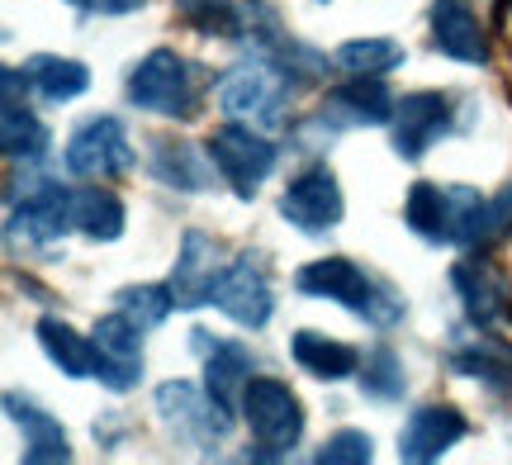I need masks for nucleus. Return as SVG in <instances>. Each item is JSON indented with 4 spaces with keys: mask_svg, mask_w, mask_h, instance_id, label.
<instances>
[{
    "mask_svg": "<svg viewBox=\"0 0 512 465\" xmlns=\"http://www.w3.org/2000/svg\"><path fill=\"white\" fill-rule=\"evenodd\" d=\"M294 290L309 299H332V304H342L351 314L370 318L375 328H394L403 318V299L351 257H318L309 266H299Z\"/></svg>",
    "mask_w": 512,
    "mask_h": 465,
    "instance_id": "nucleus-1",
    "label": "nucleus"
},
{
    "mask_svg": "<svg viewBox=\"0 0 512 465\" xmlns=\"http://www.w3.org/2000/svg\"><path fill=\"white\" fill-rule=\"evenodd\" d=\"M219 110L242 124H261L271 129L285 119V72L271 67L266 57L242 62L219 81Z\"/></svg>",
    "mask_w": 512,
    "mask_h": 465,
    "instance_id": "nucleus-2",
    "label": "nucleus"
},
{
    "mask_svg": "<svg viewBox=\"0 0 512 465\" xmlns=\"http://www.w3.org/2000/svg\"><path fill=\"white\" fill-rule=\"evenodd\" d=\"M242 413L252 423V437L261 442V461H275L304 437V409L294 399L290 385L280 380H252L247 385V399H242Z\"/></svg>",
    "mask_w": 512,
    "mask_h": 465,
    "instance_id": "nucleus-3",
    "label": "nucleus"
},
{
    "mask_svg": "<svg viewBox=\"0 0 512 465\" xmlns=\"http://www.w3.org/2000/svg\"><path fill=\"white\" fill-rule=\"evenodd\" d=\"M128 100L152 114H190L195 110L190 62L181 53H171V48H152L128 76Z\"/></svg>",
    "mask_w": 512,
    "mask_h": 465,
    "instance_id": "nucleus-4",
    "label": "nucleus"
},
{
    "mask_svg": "<svg viewBox=\"0 0 512 465\" xmlns=\"http://www.w3.org/2000/svg\"><path fill=\"white\" fill-rule=\"evenodd\" d=\"M204 152H209V162L219 167L223 181L238 190V200H252L256 186L275 171V143H266L261 133H252V124H247V129H238V124L219 129L204 143Z\"/></svg>",
    "mask_w": 512,
    "mask_h": 465,
    "instance_id": "nucleus-5",
    "label": "nucleus"
},
{
    "mask_svg": "<svg viewBox=\"0 0 512 465\" xmlns=\"http://www.w3.org/2000/svg\"><path fill=\"white\" fill-rule=\"evenodd\" d=\"M95 380L110 385L114 394L133 390L143 380V328L128 314H110L95 323Z\"/></svg>",
    "mask_w": 512,
    "mask_h": 465,
    "instance_id": "nucleus-6",
    "label": "nucleus"
},
{
    "mask_svg": "<svg viewBox=\"0 0 512 465\" xmlns=\"http://www.w3.org/2000/svg\"><path fill=\"white\" fill-rule=\"evenodd\" d=\"M157 413H162V423L185 432L190 442H214V437L233 428V413L223 409L209 390L200 394L190 380H166L157 390Z\"/></svg>",
    "mask_w": 512,
    "mask_h": 465,
    "instance_id": "nucleus-7",
    "label": "nucleus"
},
{
    "mask_svg": "<svg viewBox=\"0 0 512 465\" xmlns=\"http://www.w3.org/2000/svg\"><path fill=\"white\" fill-rule=\"evenodd\" d=\"M342 190H337V176L328 167L304 171L299 181H290V190L280 195V219L294 224L299 233H328V228L342 224Z\"/></svg>",
    "mask_w": 512,
    "mask_h": 465,
    "instance_id": "nucleus-8",
    "label": "nucleus"
},
{
    "mask_svg": "<svg viewBox=\"0 0 512 465\" xmlns=\"http://www.w3.org/2000/svg\"><path fill=\"white\" fill-rule=\"evenodd\" d=\"M133 167V148L119 119L100 114L91 124H81L67 143V171L72 176H119Z\"/></svg>",
    "mask_w": 512,
    "mask_h": 465,
    "instance_id": "nucleus-9",
    "label": "nucleus"
},
{
    "mask_svg": "<svg viewBox=\"0 0 512 465\" xmlns=\"http://www.w3.org/2000/svg\"><path fill=\"white\" fill-rule=\"evenodd\" d=\"M451 124V100L437 91H413L394 105V152L403 162L427 157L432 143H441V133Z\"/></svg>",
    "mask_w": 512,
    "mask_h": 465,
    "instance_id": "nucleus-10",
    "label": "nucleus"
},
{
    "mask_svg": "<svg viewBox=\"0 0 512 465\" xmlns=\"http://www.w3.org/2000/svg\"><path fill=\"white\" fill-rule=\"evenodd\" d=\"M470 432L465 413L451 409V404H422V409L408 413V423L399 432V461H437L441 451H451Z\"/></svg>",
    "mask_w": 512,
    "mask_h": 465,
    "instance_id": "nucleus-11",
    "label": "nucleus"
},
{
    "mask_svg": "<svg viewBox=\"0 0 512 465\" xmlns=\"http://www.w3.org/2000/svg\"><path fill=\"white\" fill-rule=\"evenodd\" d=\"M214 304H219L223 314L242 323V328H261L266 318H271L275 299H271V285H266V271H261V261L238 257L228 271L219 276V290H214Z\"/></svg>",
    "mask_w": 512,
    "mask_h": 465,
    "instance_id": "nucleus-12",
    "label": "nucleus"
},
{
    "mask_svg": "<svg viewBox=\"0 0 512 465\" xmlns=\"http://www.w3.org/2000/svg\"><path fill=\"white\" fill-rule=\"evenodd\" d=\"M219 247L214 238H204V233H185L181 238V257H176V271H171V299H176V309H200L214 299L219 290Z\"/></svg>",
    "mask_w": 512,
    "mask_h": 465,
    "instance_id": "nucleus-13",
    "label": "nucleus"
},
{
    "mask_svg": "<svg viewBox=\"0 0 512 465\" xmlns=\"http://www.w3.org/2000/svg\"><path fill=\"white\" fill-rule=\"evenodd\" d=\"M451 290L460 295V309H465V318L470 323H479V328H494L498 318L508 314V280L498 276L489 261H456L451 266Z\"/></svg>",
    "mask_w": 512,
    "mask_h": 465,
    "instance_id": "nucleus-14",
    "label": "nucleus"
},
{
    "mask_svg": "<svg viewBox=\"0 0 512 465\" xmlns=\"http://www.w3.org/2000/svg\"><path fill=\"white\" fill-rule=\"evenodd\" d=\"M432 43L456 62H489V38L479 29V15L470 0H432Z\"/></svg>",
    "mask_w": 512,
    "mask_h": 465,
    "instance_id": "nucleus-15",
    "label": "nucleus"
},
{
    "mask_svg": "<svg viewBox=\"0 0 512 465\" xmlns=\"http://www.w3.org/2000/svg\"><path fill=\"white\" fill-rule=\"evenodd\" d=\"M394 95L384 86V76H351L347 86H337L328 95V110H323V124H389L394 119Z\"/></svg>",
    "mask_w": 512,
    "mask_h": 465,
    "instance_id": "nucleus-16",
    "label": "nucleus"
},
{
    "mask_svg": "<svg viewBox=\"0 0 512 465\" xmlns=\"http://www.w3.org/2000/svg\"><path fill=\"white\" fill-rule=\"evenodd\" d=\"M15 228H24L34 242H57L72 224V190L53 186V181H34L15 200Z\"/></svg>",
    "mask_w": 512,
    "mask_h": 465,
    "instance_id": "nucleus-17",
    "label": "nucleus"
},
{
    "mask_svg": "<svg viewBox=\"0 0 512 465\" xmlns=\"http://www.w3.org/2000/svg\"><path fill=\"white\" fill-rule=\"evenodd\" d=\"M5 413L24 428V461L29 465H62L72 461V447H67V432L53 413H43L34 399H19V394H5Z\"/></svg>",
    "mask_w": 512,
    "mask_h": 465,
    "instance_id": "nucleus-18",
    "label": "nucleus"
},
{
    "mask_svg": "<svg viewBox=\"0 0 512 465\" xmlns=\"http://www.w3.org/2000/svg\"><path fill=\"white\" fill-rule=\"evenodd\" d=\"M252 352L238 347V342H219L209 361H204V390L219 399L223 409L233 413L242 409V399H247V385H252Z\"/></svg>",
    "mask_w": 512,
    "mask_h": 465,
    "instance_id": "nucleus-19",
    "label": "nucleus"
},
{
    "mask_svg": "<svg viewBox=\"0 0 512 465\" xmlns=\"http://www.w3.org/2000/svg\"><path fill=\"white\" fill-rule=\"evenodd\" d=\"M290 356L299 361V371L318 375V380H347V375L361 366L356 347L332 342L328 333H313V328H304V333L290 337Z\"/></svg>",
    "mask_w": 512,
    "mask_h": 465,
    "instance_id": "nucleus-20",
    "label": "nucleus"
},
{
    "mask_svg": "<svg viewBox=\"0 0 512 465\" xmlns=\"http://www.w3.org/2000/svg\"><path fill=\"white\" fill-rule=\"evenodd\" d=\"M72 224L95 242H114L124 233V200L105 186L72 190Z\"/></svg>",
    "mask_w": 512,
    "mask_h": 465,
    "instance_id": "nucleus-21",
    "label": "nucleus"
},
{
    "mask_svg": "<svg viewBox=\"0 0 512 465\" xmlns=\"http://www.w3.org/2000/svg\"><path fill=\"white\" fill-rule=\"evenodd\" d=\"M403 224L413 228L422 242H456L451 238V190L418 181L408 190V205H403Z\"/></svg>",
    "mask_w": 512,
    "mask_h": 465,
    "instance_id": "nucleus-22",
    "label": "nucleus"
},
{
    "mask_svg": "<svg viewBox=\"0 0 512 465\" xmlns=\"http://www.w3.org/2000/svg\"><path fill=\"white\" fill-rule=\"evenodd\" d=\"M29 72V86H34L43 100H72L91 86V72L76 62V57H53V53H38L24 62Z\"/></svg>",
    "mask_w": 512,
    "mask_h": 465,
    "instance_id": "nucleus-23",
    "label": "nucleus"
},
{
    "mask_svg": "<svg viewBox=\"0 0 512 465\" xmlns=\"http://www.w3.org/2000/svg\"><path fill=\"white\" fill-rule=\"evenodd\" d=\"M38 342H43L48 361H53V366H62L72 380L95 375V342H86L81 333H72L62 318H43V323H38Z\"/></svg>",
    "mask_w": 512,
    "mask_h": 465,
    "instance_id": "nucleus-24",
    "label": "nucleus"
},
{
    "mask_svg": "<svg viewBox=\"0 0 512 465\" xmlns=\"http://www.w3.org/2000/svg\"><path fill=\"white\" fill-rule=\"evenodd\" d=\"M498 233L494 224V200H484L475 186H451V238L456 247H479Z\"/></svg>",
    "mask_w": 512,
    "mask_h": 465,
    "instance_id": "nucleus-25",
    "label": "nucleus"
},
{
    "mask_svg": "<svg viewBox=\"0 0 512 465\" xmlns=\"http://www.w3.org/2000/svg\"><path fill=\"white\" fill-rule=\"evenodd\" d=\"M451 366L460 375H475L484 385H508L512 380V352L494 337H475V342H456L451 347Z\"/></svg>",
    "mask_w": 512,
    "mask_h": 465,
    "instance_id": "nucleus-26",
    "label": "nucleus"
},
{
    "mask_svg": "<svg viewBox=\"0 0 512 465\" xmlns=\"http://www.w3.org/2000/svg\"><path fill=\"white\" fill-rule=\"evenodd\" d=\"M152 171L157 181L181 190H204L209 186V167L200 162V152L190 143H171V138H152Z\"/></svg>",
    "mask_w": 512,
    "mask_h": 465,
    "instance_id": "nucleus-27",
    "label": "nucleus"
},
{
    "mask_svg": "<svg viewBox=\"0 0 512 465\" xmlns=\"http://www.w3.org/2000/svg\"><path fill=\"white\" fill-rule=\"evenodd\" d=\"M332 62L351 76H389L394 67H403V43H394V38H351L332 53Z\"/></svg>",
    "mask_w": 512,
    "mask_h": 465,
    "instance_id": "nucleus-28",
    "label": "nucleus"
},
{
    "mask_svg": "<svg viewBox=\"0 0 512 465\" xmlns=\"http://www.w3.org/2000/svg\"><path fill=\"white\" fill-rule=\"evenodd\" d=\"M0 143H5V157L34 162V157L48 152V129L24 110V100H5V110H0Z\"/></svg>",
    "mask_w": 512,
    "mask_h": 465,
    "instance_id": "nucleus-29",
    "label": "nucleus"
},
{
    "mask_svg": "<svg viewBox=\"0 0 512 465\" xmlns=\"http://www.w3.org/2000/svg\"><path fill=\"white\" fill-rule=\"evenodd\" d=\"M176 309V299H171V285H128L119 290V314H128L138 328H162L166 314Z\"/></svg>",
    "mask_w": 512,
    "mask_h": 465,
    "instance_id": "nucleus-30",
    "label": "nucleus"
},
{
    "mask_svg": "<svg viewBox=\"0 0 512 465\" xmlns=\"http://www.w3.org/2000/svg\"><path fill=\"white\" fill-rule=\"evenodd\" d=\"M403 361L389 347H375V352L366 356V371H361V390L370 394V399H403Z\"/></svg>",
    "mask_w": 512,
    "mask_h": 465,
    "instance_id": "nucleus-31",
    "label": "nucleus"
},
{
    "mask_svg": "<svg viewBox=\"0 0 512 465\" xmlns=\"http://www.w3.org/2000/svg\"><path fill=\"white\" fill-rule=\"evenodd\" d=\"M370 456H375V442H370L366 432L347 428V432H337V437H328L313 461L318 465H370Z\"/></svg>",
    "mask_w": 512,
    "mask_h": 465,
    "instance_id": "nucleus-32",
    "label": "nucleus"
},
{
    "mask_svg": "<svg viewBox=\"0 0 512 465\" xmlns=\"http://www.w3.org/2000/svg\"><path fill=\"white\" fill-rule=\"evenodd\" d=\"M176 10H181L185 19H195L204 34H214V24H228L233 0H176Z\"/></svg>",
    "mask_w": 512,
    "mask_h": 465,
    "instance_id": "nucleus-33",
    "label": "nucleus"
},
{
    "mask_svg": "<svg viewBox=\"0 0 512 465\" xmlns=\"http://www.w3.org/2000/svg\"><path fill=\"white\" fill-rule=\"evenodd\" d=\"M494 224H498V233H512V186L498 190V200H494Z\"/></svg>",
    "mask_w": 512,
    "mask_h": 465,
    "instance_id": "nucleus-34",
    "label": "nucleus"
},
{
    "mask_svg": "<svg viewBox=\"0 0 512 465\" xmlns=\"http://www.w3.org/2000/svg\"><path fill=\"white\" fill-rule=\"evenodd\" d=\"M143 0H100V10L105 15H128V10H138Z\"/></svg>",
    "mask_w": 512,
    "mask_h": 465,
    "instance_id": "nucleus-35",
    "label": "nucleus"
},
{
    "mask_svg": "<svg viewBox=\"0 0 512 465\" xmlns=\"http://www.w3.org/2000/svg\"><path fill=\"white\" fill-rule=\"evenodd\" d=\"M67 5H76V10H91V0H67Z\"/></svg>",
    "mask_w": 512,
    "mask_h": 465,
    "instance_id": "nucleus-36",
    "label": "nucleus"
},
{
    "mask_svg": "<svg viewBox=\"0 0 512 465\" xmlns=\"http://www.w3.org/2000/svg\"><path fill=\"white\" fill-rule=\"evenodd\" d=\"M498 10H503V15H508V10H512V0H498Z\"/></svg>",
    "mask_w": 512,
    "mask_h": 465,
    "instance_id": "nucleus-37",
    "label": "nucleus"
}]
</instances>
